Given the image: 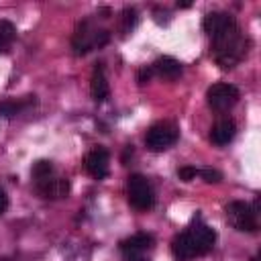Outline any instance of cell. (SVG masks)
Segmentation results:
<instances>
[{"label": "cell", "mask_w": 261, "mask_h": 261, "mask_svg": "<svg viewBox=\"0 0 261 261\" xmlns=\"http://www.w3.org/2000/svg\"><path fill=\"white\" fill-rule=\"evenodd\" d=\"M31 175H33V179H35V181H39V179H45V177L53 175V163H51V161H47V159H39V161L33 165Z\"/></svg>", "instance_id": "cell-17"}, {"label": "cell", "mask_w": 261, "mask_h": 261, "mask_svg": "<svg viewBox=\"0 0 261 261\" xmlns=\"http://www.w3.org/2000/svg\"><path fill=\"white\" fill-rule=\"evenodd\" d=\"M110 41V33L104 29H96L92 27L90 20H82L77 22L73 37H71V49L75 55H86L88 51L96 49V47H104Z\"/></svg>", "instance_id": "cell-3"}, {"label": "cell", "mask_w": 261, "mask_h": 261, "mask_svg": "<svg viewBox=\"0 0 261 261\" xmlns=\"http://www.w3.org/2000/svg\"><path fill=\"white\" fill-rule=\"evenodd\" d=\"M198 175L206 181V184H218L222 179V173L218 169H212V167H204V169H198Z\"/></svg>", "instance_id": "cell-19"}, {"label": "cell", "mask_w": 261, "mask_h": 261, "mask_svg": "<svg viewBox=\"0 0 261 261\" xmlns=\"http://www.w3.org/2000/svg\"><path fill=\"white\" fill-rule=\"evenodd\" d=\"M234 135H237V124H234V120H230V118H220V120L210 128V141H212L214 145H218V147L228 145V143L234 139Z\"/></svg>", "instance_id": "cell-13"}, {"label": "cell", "mask_w": 261, "mask_h": 261, "mask_svg": "<svg viewBox=\"0 0 261 261\" xmlns=\"http://www.w3.org/2000/svg\"><path fill=\"white\" fill-rule=\"evenodd\" d=\"M253 261H257V259H253Z\"/></svg>", "instance_id": "cell-26"}, {"label": "cell", "mask_w": 261, "mask_h": 261, "mask_svg": "<svg viewBox=\"0 0 261 261\" xmlns=\"http://www.w3.org/2000/svg\"><path fill=\"white\" fill-rule=\"evenodd\" d=\"M124 261H147L145 257H141V255H126V259Z\"/></svg>", "instance_id": "cell-23"}, {"label": "cell", "mask_w": 261, "mask_h": 261, "mask_svg": "<svg viewBox=\"0 0 261 261\" xmlns=\"http://www.w3.org/2000/svg\"><path fill=\"white\" fill-rule=\"evenodd\" d=\"M226 220L228 224L239 230V232H255L259 222H257V210L247 204V202H241V200H234V202H228L226 208Z\"/></svg>", "instance_id": "cell-4"}, {"label": "cell", "mask_w": 261, "mask_h": 261, "mask_svg": "<svg viewBox=\"0 0 261 261\" xmlns=\"http://www.w3.org/2000/svg\"><path fill=\"white\" fill-rule=\"evenodd\" d=\"M35 190L45 200H61V198H67V194L71 190V184H69V179L59 177V175L53 173L45 179L35 181Z\"/></svg>", "instance_id": "cell-8"}, {"label": "cell", "mask_w": 261, "mask_h": 261, "mask_svg": "<svg viewBox=\"0 0 261 261\" xmlns=\"http://www.w3.org/2000/svg\"><path fill=\"white\" fill-rule=\"evenodd\" d=\"M90 92L94 102H104L110 96V88L106 82V73H104V63H96L94 71H92V80H90Z\"/></svg>", "instance_id": "cell-12"}, {"label": "cell", "mask_w": 261, "mask_h": 261, "mask_svg": "<svg viewBox=\"0 0 261 261\" xmlns=\"http://www.w3.org/2000/svg\"><path fill=\"white\" fill-rule=\"evenodd\" d=\"M177 137H179V130L173 122L169 120H159L155 124L149 126L147 135H145V145L149 151L153 153H159V151H165L169 149L171 145L177 143Z\"/></svg>", "instance_id": "cell-5"}, {"label": "cell", "mask_w": 261, "mask_h": 261, "mask_svg": "<svg viewBox=\"0 0 261 261\" xmlns=\"http://www.w3.org/2000/svg\"><path fill=\"white\" fill-rule=\"evenodd\" d=\"M35 104H37V96H24L18 100H4V102H0V114L6 118H12L18 112H22L24 108L35 106Z\"/></svg>", "instance_id": "cell-15"}, {"label": "cell", "mask_w": 261, "mask_h": 261, "mask_svg": "<svg viewBox=\"0 0 261 261\" xmlns=\"http://www.w3.org/2000/svg\"><path fill=\"white\" fill-rule=\"evenodd\" d=\"M6 208H8V196H6V192L0 188V216L6 212Z\"/></svg>", "instance_id": "cell-22"}, {"label": "cell", "mask_w": 261, "mask_h": 261, "mask_svg": "<svg viewBox=\"0 0 261 261\" xmlns=\"http://www.w3.org/2000/svg\"><path fill=\"white\" fill-rule=\"evenodd\" d=\"M214 241H216L214 228H210L208 224L202 222L200 216H196L184 232L173 237L171 253L177 261H188V259L202 257V255L210 253L214 247Z\"/></svg>", "instance_id": "cell-1"}, {"label": "cell", "mask_w": 261, "mask_h": 261, "mask_svg": "<svg viewBox=\"0 0 261 261\" xmlns=\"http://www.w3.org/2000/svg\"><path fill=\"white\" fill-rule=\"evenodd\" d=\"M108 163H110V155L104 147H96L92 149L86 159H84V165H86V171L94 177V179H104L108 175Z\"/></svg>", "instance_id": "cell-10"}, {"label": "cell", "mask_w": 261, "mask_h": 261, "mask_svg": "<svg viewBox=\"0 0 261 261\" xmlns=\"http://www.w3.org/2000/svg\"><path fill=\"white\" fill-rule=\"evenodd\" d=\"M232 27H237V20L228 12H208L202 20V29L210 39H216V37L224 35Z\"/></svg>", "instance_id": "cell-9"}, {"label": "cell", "mask_w": 261, "mask_h": 261, "mask_svg": "<svg viewBox=\"0 0 261 261\" xmlns=\"http://www.w3.org/2000/svg\"><path fill=\"white\" fill-rule=\"evenodd\" d=\"M196 175H198V169L192 167V165H184V167L177 169V177L181 181H192V179H196Z\"/></svg>", "instance_id": "cell-20"}, {"label": "cell", "mask_w": 261, "mask_h": 261, "mask_svg": "<svg viewBox=\"0 0 261 261\" xmlns=\"http://www.w3.org/2000/svg\"><path fill=\"white\" fill-rule=\"evenodd\" d=\"M155 14H161V12H159V10H155ZM163 14H165V18H163V22H167V20H169V12H167V10H165V12H163ZM155 20H157V22H159V20H161V16H157V18H155Z\"/></svg>", "instance_id": "cell-24"}, {"label": "cell", "mask_w": 261, "mask_h": 261, "mask_svg": "<svg viewBox=\"0 0 261 261\" xmlns=\"http://www.w3.org/2000/svg\"><path fill=\"white\" fill-rule=\"evenodd\" d=\"M192 2H177V8H190Z\"/></svg>", "instance_id": "cell-25"}, {"label": "cell", "mask_w": 261, "mask_h": 261, "mask_svg": "<svg viewBox=\"0 0 261 261\" xmlns=\"http://www.w3.org/2000/svg\"><path fill=\"white\" fill-rule=\"evenodd\" d=\"M137 20H139V16H137V10L126 6V8L120 12V33H122V35L130 33V31L135 29Z\"/></svg>", "instance_id": "cell-16"}, {"label": "cell", "mask_w": 261, "mask_h": 261, "mask_svg": "<svg viewBox=\"0 0 261 261\" xmlns=\"http://www.w3.org/2000/svg\"><path fill=\"white\" fill-rule=\"evenodd\" d=\"M126 194H128V202L133 208L137 210H151L155 204V192L153 186L149 184V179L141 173H133L126 179Z\"/></svg>", "instance_id": "cell-6"}, {"label": "cell", "mask_w": 261, "mask_h": 261, "mask_svg": "<svg viewBox=\"0 0 261 261\" xmlns=\"http://www.w3.org/2000/svg\"><path fill=\"white\" fill-rule=\"evenodd\" d=\"M151 75H153L151 67H141V69H139V73H137V82H139V86H145V84H149Z\"/></svg>", "instance_id": "cell-21"}, {"label": "cell", "mask_w": 261, "mask_h": 261, "mask_svg": "<svg viewBox=\"0 0 261 261\" xmlns=\"http://www.w3.org/2000/svg\"><path fill=\"white\" fill-rule=\"evenodd\" d=\"M151 71L157 73L161 80H167V82H173L181 75V63L169 55H163V57H157L151 65Z\"/></svg>", "instance_id": "cell-11"}, {"label": "cell", "mask_w": 261, "mask_h": 261, "mask_svg": "<svg viewBox=\"0 0 261 261\" xmlns=\"http://www.w3.org/2000/svg\"><path fill=\"white\" fill-rule=\"evenodd\" d=\"M249 51V39L243 37L239 24L228 29L224 35L212 39V53L214 61L220 69H232Z\"/></svg>", "instance_id": "cell-2"}, {"label": "cell", "mask_w": 261, "mask_h": 261, "mask_svg": "<svg viewBox=\"0 0 261 261\" xmlns=\"http://www.w3.org/2000/svg\"><path fill=\"white\" fill-rule=\"evenodd\" d=\"M153 243H155V239H153L151 234H147V232H137V234H133V237H128V239H124V241H120L118 249H120L124 255H141L143 251L151 249Z\"/></svg>", "instance_id": "cell-14"}, {"label": "cell", "mask_w": 261, "mask_h": 261, "mask_svg": "<svg viewBox=\"0 0 261 261\" xmlns=\"http://www.w3.org/2000/svg\"><path fill=\"white\" fill-rule=\"evenodd\" d=\"M239 96H241V94H239V88H237V86L220 82V84H214V86L208 88V92H206V102H208V106H210L212 110L224 112V110L232 108V106L239 102Z\"/></svg>", "instance_id": "cell-7"}, {"label": "cell", "mask_w": 261, "mask_h": 261, "mask_svg": "<svg viewBox=\"0 0 261 261\" xmlns=\"http://www.w3.org/2000/svg\"><path fill=\"white\" fill-rule=\"evenodd\" d=\"M14 35H16L14 24L8 22V20H0V49L8 47L12 43V39H14Z\"/></svg>", "instance_id": "cell-18"}]
</instances>
